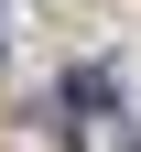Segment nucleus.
I'll return each mask as SVG.
<instances>
[{
  "instance_id": "f257e3e1",
  "label": "nucleus",
  "mask_w": 141,
  "mask_h": 152,
  "mask_svg": "<svg viewBox=\"0 0 141 152\" xmlns=\"http://www.w3.org/2000/svg\"><path fill=\"white\" fill-rule=\"evenodd\" d=\"M65 109H98V120H109L119 98H109V76H98V65H76V76H65Z\"/></svg>"
}]
</instances>
